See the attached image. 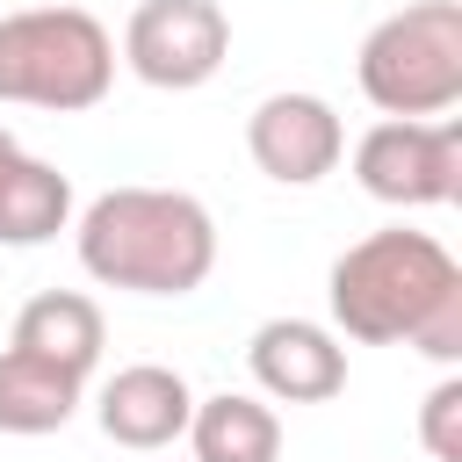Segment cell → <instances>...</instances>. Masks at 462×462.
<instances>
[{"mask_svg":"<svg viewBox=\"0 0 462 462\" xmlns=\"http://www.w3.org/2000/svg\"><path fill=\"white\" fill-rule=\"evenodd\" d=\"M332 325L361 346H411L440 368L462 361V267L433 231H368L325 274Z\"/></svg>","mask_w":462,"mask_h":462,"instance_id":"cell-1","label":"cell"},{"mask_svg":"<svg viewBox=\"0 0 462 462\" xmlns=\"http://www.w3.org/2000/svg\"><path fill=\"white\" fill-rule=\"evenodd\" d=\"M79 267L101 289L188 296L217 267V217L188 188H108L79 209Z\"/></svg>","mask_w":462,"mask_h":462,"instance_id":"cell-2","label":"cell"},{"mask_svg":"<svg viewBox=\"0 0 462 462\" xmlns=\"http://www.w3.org/2000/svg\"><path fill=\"white\" fill-rule=\"evenodd\" d=\"M116 87V36L87 7H14L0 14V101L79 116Z\"/></svg>","mask_w":462,"mask_h":462,"instance_id":"cell-3","label":"cell"},{"mask_svg":"<svg viewBox=\"0 0 462 462\" xmlns=\"http://www.w3.org/2000/svg\"><path fill=\"white\" fill-rule=\"evenodd\" d=\"M361 94L383 116L433 123L462 101V0H411L361 36Z\"/></svg>","mask_w":462,"mask_h":462,"instance_id":"cell-4","label":"cell"},{"mask_svg":"<svg viewBox=\"0 0 462 462\" xmlns=\"http://www.w3.org/2000/svg\"><path fill=\"white\" fill-rule=\"evenodd\" d=\"M354 180L390 209H440L462 195V123L383 116L354 144Z\"/></svg>","mask_w":462,"mask_h":462,"instance_id":"cell-5","label":"cell"},{"mask_svg":"<svg viewBox=\"0 0 462 462\" xmlns=\"http://www.w3.org/2000/svg\"><path fill=\"white\" fill-rule=\"evenodd\" d=\"M224 58H231V22L217 0H144L123 22V65L159 94L209 87Z\"/></svg>","mask_w":462,"mask_h":462,"instance_id":"cell-6","label":"cell"},{"mask_svg":"<svg viewBox=\"0 0 462 462\" xmlns=\"http://www.w3.org/2000/svg\"><path fill=\"white\" fill-rule=\"evenodd\" d=\"M245 152L267 180L282 188H310L346 159V123L325 94H267L245 116Z\"/></svg>","mask_w":462,"mask_h":462,"instance_id":"cell-7","label":"cell"},{"mask_svg":"<svg viewBox=\"0 0 462 462\" xmlns=\"http://www.w3.org/2000/svg\"><path fill=\"white\" fill-rule=\"evenodd\" d=\"M245 368L274 404H325L346 390V346L318 318H267L245 346Z\"/></svg>","mask_w":462,"mask_h":462,"instance_id":"cell-8","label":"cell"},{"mask_svg":"<svg viewBox=\"0 0 462 462\" xmlns=\"http://www.w3.org/2000/svg\"><path fill=\"white\" fill-rule=\"evenodd\" d=\"M188 411H195V390H188V375L166 368V361H130V368H116V375L101 383V404H94L101 433H108L116 448H137V455L173 448V440L188 433Z\"/></svg>","mask_w":462,"mask_h":462,"instance_id":"cell-9","label":"cell"},{"mask_svg":"<svg viewBox=\"0 0 462 462\" xmlns=\"http://www.w3.org/2000/svg\"><path fill=\"white\" fill-rule=\"evenodd\" d=\"M7 346L43 354V361H58V368H72V375H94V361H101V346H108V325H101V303H94V296H79V289H43V296H29V303L14 310V339H7Z\"/></svg>","mask_w":462,"mask_h":462,"instance_id":"cell-10","label":"cell"},{"mask_svg":"<svg viewBox=\"0 0 462 462\" xmlns=\"http://www.w3.org/2000/svg\"><path fill=\"white\" fill-rule=\"evenodd\" d=\"M188 448H195V462H282V419L267 397L217 390V397H195Z\"/></svg>","mask_w":462,"mask_h":462,"instance_id":"cell-11","label":"cell"},{"mask_svg":"<svg viewBox=\"0 0 462 462\" xmlns=\"http://www.w3.org/2000/svg\"><path fill=\"white\" fill-rule=\"evenodd\" d=\"M79 390L87 375L43 361V354H22V346H0V433H58L72 411H79Z\"/></svg>","mask_w":462,"mask_h":462,"instance_id":"cell-12","label":"cell"},{"mask_svg":"<svg viewBox=\"0 0 462 462\" xmlns=\"http://www.w3.org/2000/svg\"><path fill=\"white\" fill-rule=\"evenodd\" d=\"M72 224V180L51 159L14 152L0 166V245H43Z\"/></svg>","mask_w":462,"mask_h":462,"instance_id":"cell-13","label":"cell"},{"mask_svg":"<svg viewBox=\"0 0 462 462\" xmlns=\"http://www.w3.org/2000/svg\"><path fill=\"white\" fill-rule=\"evenodd\" d=\"M419 448L433 462H462V375H440L419 404Z\"/></svg>","mask_w":462,"mask_h":462,"instance_id":"cell-14","label":"cell"},{"mask_svg":"<svg viewBox=\"0 0 462 462\" xmlns=\"http://www.w3.org/2000/svg\"><path fill=\"white\" fill-rule=\"evenodd\" d=\"M14 152H22V144H14V130H7V123H0V166H7V159H14Z\"/></svg>","mask_w":462,"mask_h":462,"instance_id":"cell-15","label":"cell"}]
</instances>
